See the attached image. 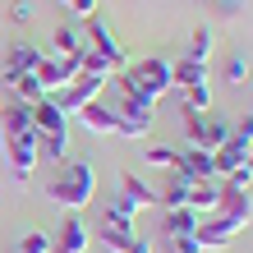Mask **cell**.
Returning a JSON list of instances; mask_svg holds the SVG:
<instances>
[{
	"label": "cell",
	"instance_id": "1",
	"mask_svg": "<svg viewBox=\"0 0 253 253\" xmlns=\"http://www.w3.org/2000/svg\"><path fill=\"white\" fill-rule=\"evenodd\" d=\"M115 83H120V97H138V101H147V106H157V101L175 87L166 55H143V60H133L125 74H115Z\"/></svg>",
	"mask_w": 253,
	"mask_h": 253
},
{
	"label": "cell",
	"instance_id": "26",
	"mask_svg": "<svg viewBox=\"0 0 253 253\" xmlns=\"http://www.w3.org/2000/svg\"><path fill=\"white\" fill-rule=\"evenodd\" d=\"M212 46H216V37H212V28H207V23H198V28H193V37H189V60H198V65H207V60H212Z\"/></svg>",
	"mask_w": 253,
	"mask_h": 253
},
{
	"label": "cell",
	"instance_id": "11",
	"mask_svg": "<svg viewBox=\"0 0 253 253\" xmlns=\"http://www.w3.org/2000/svg\"><path fill=\"white\" fill-rule=\"evenodd\" d=\"M87 240H92V230H87L83 212H69V216L60 221V230L51 235L55 253H87Z\"/></svg>",
	"mask_w": 253,
	"mask_h": 253
},
{
	"label": "cell",
	"instance_id": "22",
	"mask_svg": "<svg viewBox=\"0 0 253 253\" xmlns=\"http://www.w3.org/2000/svg\"><path fill=\"white\" fill-rule=\"evenodd\" d=\"M216 198H221V184L207 180V184H193L189 189V203L184 207H189V212H198V216H212L216 212Z\"/></svg>",
	"mask_w": 253,
	"mask_h": 253
},
{
	"label": "cell",
	"instance_id": "27",
	"mask_svg": "<svg viewBox=\"0 0 253 253\" xmlns=\"http://www.w3.org/2000/svg\"><path fill=\"white\" fill-rule=\"evenodd\" d=\"M184 111H212V83L184 87Z\"/></svg>",
	"mask_w": 253,
	"mask_h": 253
},
{
	"label": "cell",
	"instance_id": "7",
	"mask_svg": "<svg viewBox=\"0 0 253 253\" xmlns=\"http://www.w3.org/2000/svg\"><path fill=\"white\" fill-rule=\"evenodd\" d=\"M115 120H120V133H125V138H147L152 125H157V106H147V101H138V97H120Z\"/></svg>",
	"mask_w": 253,
	"mask_h": 253
},
{
	"label": "cell",
	"instance_id": "14",
	"mask_svg": "<svg viewBox=\"0 0 253 253\" xmlns=\"http://www.w3.org/2000/svg\"><path fill=\"white\" fill-rule=\"evenodd\" d=\"M97 240L106 244L111 253H125L133 240H138V230H133V221H120V216H101V226H97Z\"/></svg>",
	"mask_w": 253,
	"mask_h": 253
},
{
	"label": "cell",
	"instance_id": "10",
	"mask_svg": "<svg viewBox=\"0 0 253 253\" xmlns=\"http://www.w3.org/2000/svg\"><path fill=\"white\" fill-rule=\"evenodd\" d=\"M221 184V198H216V212L226 216V221H235V226H249L253 221V193L249 189H235V184H226V180H216Z\"/></svg>",
	"mask_w": 253,
	"mask_h": 253
},
{
	"label": "cell",
	"instance_id": "2",
	"mask_svg": "<svg viewBox=\"0 0 253 253\" xmlns=\"http://www.w3.org/2000/svg\"><path fill=\"white\" fill-rule=\"evenodd\" d=\"M46 198H51L55 207H69V212H83V207L97 198V170L87 166L83 157H69V161H60L55 180L46 184Z\"/></svg>",
	"mask_w": 253,
	"mask_h": 253
},
{
	"label": "cell",
	"instance_id": "17",
	"mask_svg": "<svg viewBox=\"0 0 253 253\" xmlns=\"http://www.w3.org/2000/svg\"><path fill=\"white\" fill-rule=\"evenodd\" d=\"M120 198L133 207V212H147V207H157V189L147 184V180H138L133 170H125L120 175Z\"/></svg>",
	"mask_w": 253,
	"mask_h": 253
},
{
	"label": "cell",
	"instance_id": "38",
	"mask_svg": "<svg viewBox=\"0 0 253 253\" xmlns=\"http://www.w3.org/2000/svg\"><path fill=\"white\" fill-rule=\"evenodd\" d=\"M0 111H5V101H0Z\"/></svg>",
	"mask_w": 253,
	"mask_h": 253
},
{
	"label": "cell",
	"instance_id": "28",
	"mask_svg": "<svg viewBox=\"0 0 253 253\" xmlns=\"http://www.w3.org/2000/svg\"><path fill=\"white\" fill-rule=\"evenodd\" d=\"M244 79H249V55H244V51H230V60H226V83L240 87Z\"/></svg>",
	"mask_w": 253,
	"mask_h": 253
},
{
	"label": "cell",
	"instance_id": "36",
	"mask_svg": "<svg viewBox=\"0 0 253 253\" xmlns=\"http://www.w3.org/2000/svg\"><path fill=\"white\" fill-rule=\"evenodd\" d=\"M125 253H152V240H143V235H138V240H133Z\"/></svg>",
	"mask_w": 253,
	"mask_h": 253
},
{
	"label": "cell",
	"instance_id": "20",
	"mask_svg": "<svg viewBox=\"0 0 253 253\" xmlns=\"http://www.w3.org/2000/svg\"><path fill=\"white\" fill-rule=\"evenodd\" d=\"M170 83L175 87H198V83H212V79H207V65L189 60V55H175L170 60Z\"/></svg>",
	"mask_w": 253,
	"mask_h": 253
},
{
	"label": "cell",
	"instance_id": "6",
	"mask_svg": "<svg viewBox=\"0 0 253 253\" xmlns=\"http://www.w3.org/2000/svg\"><path fill=\"white\" fill-rule=\"evenodd\" d=\"M106 83H111V79H97V74H79L69 87H60V92H51V97H55V106H60L65 115H79L87 101H97V97H101V87H106Z\"/></svg>",
	"mask_w": 253,
	"mask_h": 253
},
{
	"label": "cell",
	"instance_id": "5",
	"mask_svg": "<svg viewBox=\"0 0 253 253\" xmlns=\"http://www.w3.org/2000/svg\"><path fill=\"white\" fill-rule=\"evenodd\" d=\"M79 74H83V55H42L37 83L46 87V92H60V87H69Z\"/></svg>",
	"mask_w": 253,
	"mask_h": 253
},
{
	"label": "cell",
	"instance_id": "4",
	"mask_svg": "<svg viewBox=\"0 0 253 253\" xmlns=\"http://www.w3.org/2000/svg\"><path fill=\"white\" fill-rule=\"evenodd\" d=\"M184 133H189V147L216 152V147L230 138V120H221L212 111H184Z\"/></svg>",
	"mask_w": 253,
	"mask_h": 253
},
{
	"label": "cell",
	"instance_id": "15",
	"mask_svg": "<svg viewBox=\"0 0 253 253\" xmlns=\"http://www.w3.org/2000/svg\"><path fill=\"white\" fill-rule=\"evenodd\" d=\"M33 129H37V133H69V115L55 106V97H51V92L33 106Z\"/></svg>",
	"mask_w": 253,
	"mask_h": 253
},
{
	"label": "cell",
	"instance_id": "29",
	"mask_svg": "<svg viewBox=\"0 0 253 253\" xmlns=\"http://www.w3.org/2000/svg\"><path fill=\"white\" fill-rule=\"evenodd\" d=\"M19 253H55V244H51L46 230H28L23 240H19Z\"/></svg>",
	"mask_w": 253,
	"mask_h": 253
},
{
	"label": "cell",
	"instance_id": "23",
	"mask_svg": "<svg viewBox=\"0 0 253 253\" xmlns=\"http://www.w3.org/2000/svg\"><path fill=\"white\" fill-rule=\"evenodd\" d=\"M198 212H189V207H166V221H161V235H166V240H170V235H193V230H198Z\"/></svg>",
	"mask_w": 253,
	"mask_h": 253
},
{
	"label": "cell",
	"instance_id": "37",
	"mask_svg": "<svg viewBox=\"0 0 253 253\" xmlns=\"http://www.w3.org/2000/svg\"><path fill=\"white\" fill-rule=\"evenodd\" d=\"M249 170H253V147H249Z\"/></svg>",
	"mask_w": 253,
	"mask_h": 253
},
{
	"label": "cell",
	"instance_id": "33",
	"mask_svg": "<svg viewBox=\"0 0 253 253\" xmlns=\"http://www.w3.org/2000/svg\"><path fill=\"white\" fill-rule=\"evenodd\" d=\"M230 133H235L240 143H249V147H253V111L244 115V120H235V125H230Z\"/></svg>",
	"mask_w": 253,
	"mask_h": 253
},
{
	"label": "cell",
	"instance_id": "31",
	"mask_svg": "<svg viewBox=\"0 0 253 253\" xmlns=\"http://www.w3.org/2000/svg\"><path fill=\"white\" fill-rule=\"evenodd\" d=\"M9 23H19V28L33 23V0H9Z\"/></svg>",
	"mask_w": 253,
	"mask_h": 253
},
{
	"label": "cell",
	"instance_id": "32",
	"mask_svg": "<svg viewBox=\"0 0 253 253\" xmlns=\"http://www.w3.org/2000/svg\"><path fill=\"white\" fill-rule=\"evenodd\" d=\"M166 249H170V253H203L193 235H170V240H166Z\"/></svg>",
	"mask_w": 253,
	"mask_h": 253
},
{
	"label": "cell",
	"instance_id": "18",
	"mask_svg": "<svg viewBox=\"0 0 253 253\" xmlns=\"http://www.w3.org/2000/svg\"><path fill=\"white\" fill-rule=\"evenodd\" d=\"M79 120L87 125V133H120V120H115V106H106V101H87V106L79 111Z\"/></svg>",
	"mask_w": 253,
	"mask_h": 253
},
{
	"label": "cell",
	"instance_id": "25",
	"mask_svg": "<svg viewBox=\"0 0 253 253\" xmlns=\"http://www.w3.org/2000/svg\"><path fill=\"white\" fill-rule=\"evenodd\" d=\"M37 157L42 161H69V133H37Z\"/></svg>",
	"mask_w": 253,
	"mask_h": 253
},
{
	"label": "cell",
	"instance_id": "9",
	"mask_svg": "<svg viewBox=\"0 0 253 253\" xmlns=\"http://www.w3.org/2000/svg\"><path fill=\"white\" fill-rule=\"evenodd\" d=\"M235 235H240V226H235V221H226L221 212H212V216H203V221H198L193 240H198L203 253H226V249L235 244Z\"/></svg>",
	"mask_w": 253,
	"mask_h": 253
},
{
	"label": "cell",
	"instance_id": "12",
	"mask_svg": "<svg viewBox=\"0 0 253 253\" xmlns=\"http://www.w3.org/2000/svg\"><path fill=\"white\" fill-rule=\"evenodd\" d=\"M170 175H180V180H189V184H207V180H216L212 152H203V147H189V152H180V161H175V170H170Z\"/></svg>",
	"mask_w": 253,
	"mask_h": 253
},
{
	"label": "cell",
	"instance_id": "24",
	"mask_svg": "<svg viewBox=\"0 0 253 253\" xmlns=\"http://www.w3.org/2000/svg\"><path fill=\"white\" fill-rule=\"evenodd\" d=\"M14 87V101H23V106H37L42 97H46V87L37 83V74H14V79H5Z\"/></svg>",
	"mask_w": 253,
	"mask_h": 253
},
{
	"label": "cell",
	"instance_id": "34",
	"mask_svg": "<svg viewBox=\"0 0 253 253\" xmlns=\"http://www.w3.org/2000/svg\"><path fill=\"white\" fill-rule=\"evenodd\" d=\"M60 5L74 9V19H87V14H97V0H60Z\"/></svg>",
	"mask_w": 253,
	"mask_h": 253
},
{
	"label": "cell",
	"instance_id": "30",
	"mask_svg": "<svg viewBox=\"0 0 253 253\" xmlns=\"http://www.w3.org/2000/svg\"><path fill=\"white\" fill-rule=\"evenodd\" d=\"M147 166H157V170H175V161H180V152L175 147H147Z\"/></svg>",
	"mask_w": 253,
	"mask_h": 253
},
{
	"label": "cell",
	"instance_id": "16",
	"mask_svg": "<svg viewBox=\"0 0 253 253\" xmlns=\"http://www.w3.org/2000/svg\"><path fill=\"white\" fill-rule=\"evenodd\" d=\"M42 55L46 51H37L33 42H14V46L5 51V79H14V74H37Z\"/></svg>",
	"mask_w": 253,
	"mask_h": 253
},
{
	"label": "cell",
	"instance_id": "3",
	"mask_svg": "<svg viewBox=\"0 0 253 253\" xmlns=\"http://www.w3.org/2000/svg\"><path fill=\"white\" fill-rule=\"evenodd\" d=\"M83 23V37H87V51L97 55L101 65H106V74L115 79V74H125L129 69V51H125V42L111 33V23H106V14H87Z\"/></svg>",
	"mask_w": 253,
	"mask_h": 253
},
{
	"label": "cell",
	"instance_id": "13",
	"mask_svg": "<svg viewBox=\"0 0 253 253\" xmlns=\"http://www.w3.org/2000/svg\"><path fill=\"white\" fill-rule=\"evenodd\" d=\"M212 166H216V180H230L235 170H244V166H249V143H240V138L230 133V138L212 152Z\"/></svg>",
	"mask_w": 253,
	"mask_h": 253
},
{
	"label": "cell",
	"instance_id": "8",
	"mask_svg": "<svg viewBox=\"0 0 253 253\" xmlns=\"http://www.w3.org/2000/svg\"><path fill=\"white\" fill-rule=\"evenodd\" d=\"M5 147H9V170H14V180L28 184V180H33V170L42 166V157H37V129L5 138Z\"/></svg>",
	"mask_w": 253,
	"mask_h": 253
},
{
	"label": "cell",
	"instance_id": "21",
	"mask_svg": "<svg viewBox=\"0 0 253 253\" xmlns=\"http://www.w3.org/2000/svg\"><path fill=\"white\" fill-rule=\"evenodd\" d=\"M33 129V106H23V101H14V106L0 111V133L14 138V133H28Z\"/></svg>",
	"mask_w": 253,
	"mask_h": 253
},
{
	"label": "cell",
	"instance_id": "19",
	"mask_svg": "<svg viewBox=\"0 0 253 253\" xmlns=\"http://www.w3.org/2000/svg\"><path fill=\"white\" fill-rule=\"evenodd\" d=\"M83 51H87L83 23L79 19H60L55 23V55H83Z\"/></svg>",
	"mask_w": 253,
	"mask_h": 253
},
{
	"label": "cell",
	"instance_id": "35",
	"mask_svg": "<svg viewBox=\"0 0 253 253\" xmlns=\"http://www.w3.org/2000/svg\"><path fill=\"white\" fill-rule=\"evenodd\" d=\"M216 5V14H226V19H240L244 14V0H212Z\"/></svg>",
	"mask_w": 253,
	"mask_h": 253
}]
</instances>
